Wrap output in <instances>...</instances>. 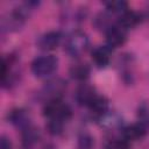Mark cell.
Listing matches in <instances>:
<instances>
[{
	"instance_id": "obj_1",
	"label": "cell",
	"mask_w": 149,
	"mask_h": 149,
	"mask_svg": "<svg viewBox=\"0 0 149 149\" xmlns=\"http://www.w3.org/2000/svg\"><path fill=\"white\" fill-rule=\"evenodd\" d=\"M43 115L48 120H57V121L66 122L71 118L72 111L71 107L62 99H55L45 102L43 107Z\"/></svg>"
},
{
	"instance_id": "obj_2",
	"label": "cell",
	"mask_w": 149,
	"mask_h": 149,
	"mask_svg": "<svg viewBox=\"0 0 149 149\" xmlns=\"http://www.w3.org/2000/svg\"><path fill=\"white\" fill-rule=\"evenodd\" d=\"M58 66V59L52 55H44L36 57L30 65L31 72L37 78H47L51 76Z\"/></svg>"
},
{
	"instance_id": "obj_3",
	"label": "cell",
	"mask_w": 149,
	"mask_h": 149,
	"mask_svg": "<svg viewBox=\"0 0 149 149\" xmlns=\"http://www.w3.org/2000/svg\"><path fill=\"white\" fill-rule=\"evenodd\" d=\"M90 45L88 36L81 30H74L70 34L65 43V50L71 57H79L86 52Z\"/></svg>"
},
{
	"instance_id": "obj_4",
	"label": "cell",
	"mask_w": 149,
	"mask_h": 149,
	"mask_svg": "<svg viewBox=\"0 0 149 149\" xmlns=\"http://www.w3.org/2000/svg\"><path fill=\"white\" fill-rule=\"evenodd\" d=\"M65 90H66V81L64 79L57 77V78H52V79L48 80L43 85L41 91L38 92V95L41 99H43L45 102H48L50 100L61 99V97L63 95Z\"/></svg>"
},
{
	"instance_id": "obj_5",
	"label": "cell",
	"mask_w": 149,
	"mask_h": 149,
	"mask_svg": "<svg viewBox=\"0 0 149 149\" xmlns=\"http://www.w3.org/2000/svg\"><path fill=\"white\" fill-rule=\"evenodd\" d=\"M127 30H125L119 24H113L106 31V45L111 49L122 47L127 40Z\"/></svg>"
},
{
	"instance_id": "obj_6",
	"label": "cell",
	"mask_w": 149,
	"mask_h": 149,
	"mask_svg": "<svg viewBox=\"0 0 149 149\" xmlns=\"http://www.w3.org/2000/svg\"><path fill=\"white\" fill-rule=\"evenodd\" d=\"M62 33L58 30H51L48 33H44L43 35H41L37 40V47L42 50L45 51H50V50H55L62 42Z\"/></svg>"
},
{
	"instance_id": "obj_7",
	"label": "cell",
	"mask_w": 149,
	"mask_h": 149,
	"mask_svg": "<svg viewBox=\"0 0 149 149\" xmlns=\"http://www.w3.org/2000/svg\"><path fill=\"white\" fill-rule=\"evenodd\" d=\"M111 56H112V49L107 45H99L94 48L91 54L92 62L99 69H104L109 64Z\"/></svg>"
},
{
	"instance_id": "obj_8",
	"label": "cell",
	"mask_w": 149,
	"mask_h": 149,
	"mask_svg": "<svg viewBox=\"0 0 149 149\" xmlns=\"http://www.w3.org/2000/svg\"><path fill=\"white\" fill-rule=\"evenodd\" d=\"M97 95H98V93L94 90V87L88 84H81L74 93V98H76V101L78 102V105L85 106V107H88L90 104L94 100V98Z\"/></svg>"
},
{
	"instance_id": "obj_9",
	"label": "cell",
	"mask_w": 149,
	"mask_h": 149,
	"mask_svg": "<svg viewBox=\"0 0 149 149\" xmlns=\"http://www.w3.org/2000/svg\"><path fill=\"white\" fill-rule=\"evenodd\" d=\"M87 108L90 109L91 114L97 120H101L102 118H105L109 113V102H108L107 98L98 94Z\"/></svg>"
},
{
	"instance_id": "obj_10",
	"label": "cell",
	"mask_w": 149,
	"mask_h": 149,
	"mask_svg": "<svg viewBox=\"0 0 149 149\" xmlns=\"http://www.w3.org/2000/svg\"><path fill=\"white\" fill-rule=\"evenodd\" d=\"M122 133V139L126 141H136L140 140L142 137L146 136V134L148 133V128H146L144 126H142L141 123H133V125H128L126 127H123L121 129Z\"/></svg>"
},
{
	"instance_id": "obj_11",
	"label": "cell",
	"mask_w": 149,
	"mask_h": 149,
	"mask_svg": "<svg viewBox=\"0 0 149 149\" xmlns=\"http://www.w3.org/2000/svg\"><path fill=\"white\" fill-rule=\"evenodd\" d=\"M8 121L15 127L24 129L26 127L30 125V116H29L28 111H26L24 108H15L9 112Z\"/></svg>"
},
{
	"instance_id": "obj_12",
	"label": "cell",
	"mask_w": 149,
	"mask_h": 149,
	"mask_svg": "<svg viewBox=\"0 0 149 149\" xmlns=\"http://www.w3.org/2000/svg\"><path fill=\"white\" fill-rule=\"evenodd\" d=\"M141 22H142V15L139 12L130 10V9H128L122 15H120L119 16V20H118V24L120 27H122L125 30L135 28Z\"/></svg>"
},
{
	"instance_id": "obj_13",
	"label": "cell",
	"mask_w": 149,
	"mask_h": 149,
	"mask_svg": "<svg viewBox=\"0 0 149 149\" xmlns=\"http://www.w3.org/2000/svg\"><path fill=\"white\" fill-rule=\"evenodd\" d=\"M41 137V133L38 128H36L33 125H29L24 129H22V146L26 149H30L34 147Z\"/></svg>"
},
{
	"instance_id": "obj_14",
	"label": "cell",
	"mask_w": 149,
	"mask_h": 149,
	"mask_svg": "<svg viewBox=\"0 0 149 149\" xmlns=\"http://www.w3.org/2000/svg\"><path fill=\"white\" fill-rule=\"evenodd\" d=\"M69 73H70L72 79H76L78 81H85L90 77L91 69L85 63H77V64H73L70 68Z\"/></svg>"
},
{
	"instance_id": "obj_15",
	"label": "cell",
	"mask_w": 149,
	"mask_h": 149,
	"mask_svg": "<svg viewBox=\"0 0 149 149\" xmlns=\"http://www.w3.org/2000/svg\"><path fill=\"white\" fill-rule=\"evenodd\" d=\"M106 9L111 14H118L122 15L125 12L128 10V2L123 0H114V1H107L105 2Z\"/></svg>"
},
{
	"instance_id": "obj_16",
	"label": "cell",
	"mask_w": 149,
	"mask_h": 149,
	"mask_svg": "<svg viewBox=\"0 0 149 149\" xmlns=\"http://www.w3.org/2000/svg\"><path fill=\"white\" fill-rule=\"evenodd\" d=\"M137 119H139V123H141L142 126L149 129V102L143 101L139 105Z\"/></svg>"
},
{
	"instance_id": "obj_17",
	"label": "cell",
	"mask_w": 149,
	"mask_h": 149,
	"mask_svg": "<svg viewBox=\"0 0 149 149\" xmlns=\"http://www.w3.org/2000/svg\"><path fill=\"white\" fill-rule=\"evenodd\" d=\"M94 26L97 29H104L106 33L113 26L111 22V16L107 13H99L94 19Z\"/></svg>"
},
{
	"instance_id": "obj_18",
	"label": "cell",
	"mask_w": 149,
	"mask_h": 149,
	"mask_svg": "<svg viewBox=\"0 0 149 149\" xmlns=\"http://www.w3.org/2000/svg\"><path fill=\"white\" fill-rule=\"evenodd\" d=\"M64 128V122L63 121H57V120H48L47 123V129L51 135H59L62 134Z\"/></svg>"
},
{
	"instance_id": "obj_19",
	"label": "cell",
	"mask_w": 149,
	"mask_h": 149,
	"mask_svg": "<svg viewBox=\"0 0 149 149\" xmlns=\"http://www.w3.org/2000/svg\"><path fill=\"white\" fill-rule=\"evenodd\" d=\"M106 149H130L129 142L123 139H114L108 141L106 144Z\"/></svg>"
},
{
	"instance_id": "obj_20",
	"label": "cell",
	"mask_w": 149,
	"mask_h": 149,
	"mask_svg": "<svg viewBox=\"0 0 149 149\" xmlns=\"http://www.w3.org/2000/svg\"><path fill=\"white\" fill-rule=\"evenodd\" d=\"M78 146H79V149H91L93 146L92 136L86 134V133H83L78 137Z\"/></svg>"
},
{
	"instance_id": "obj_21",
	"label": "cell",
	"mask_w": 149,
	"mask_h": 149,
	"mask_svg": "<svg viewBox=\"0 0 149 149\" xmlns=\"http://www.w3.org/2000/svg\"><path fill=\"white\" fill-rule=\"evenodd\" d=\"M0 149H13L10 140L6 135H1L0 139Z\"/></svg>"
}]
</instances>
